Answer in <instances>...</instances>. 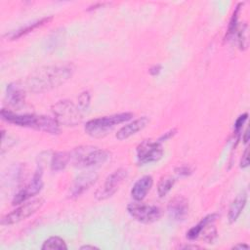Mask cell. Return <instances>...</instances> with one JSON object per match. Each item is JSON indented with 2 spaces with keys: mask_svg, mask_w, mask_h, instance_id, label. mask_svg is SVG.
<instances>
[{
  "mask_svg": "<svg viewBox=\"0 0 250 250\" xmlns=\"http://www.w3.org/2000/svg\"><path fill=\"white\" fill-rule=\"evenodd\" d=\"M247 118H248V113L247 112H245V113H243V114H241L237 117V119L234 122V130H235L236 134H239L240 129L242 128V126L246 122Z\"/></svg>",
  "mask_w": 250,
  "mask_h": 250,
  "instance_id": "cell-27",
  "label": "cell"
},
{
  "mask_svg": "<svg viewBox=\"0 0 250 250\" xmlns=\"http://www.w3.org/2000/svg\"><path fill=\"white\" fill-rule=\"evenodd\" d=\"M188 212V202L184 196L174 197L168 204V214L175 221L184 220Z\"/></svg>",
  "mask_w": 250,
  "mask_h": 250,
  "instance_id": "cell-12",
  "label": "cell"
},
{
  "mask_svg": "<svg viewBox=\"0 0 250 250\" xmlns=\"http://www.w3.org/2000/svg\"><path fill=\"white\" fill-rule=\"evenodd\" d=\"M43 203H44V200L42 198H37L31 201H28L21 205L17 209L13 210L9 214L5 215L1 220V224L8 226V225H14L22 220H25L31 215H33L35 212H37L42 207Z\"/></svg>",
  "mask_w": 250,
  "mask_h": 250,
  "instance_id": "cell-6",
  "label": "cell"
},
{
  "mask_svg": "<svg viewBox=\"0 0 250 250\" xmlns=\"http://www.w3.org/2000/svg\"><path fill=\"white\" fill-rule=\"evenodd\" d=\"M55 119L60 125L76 126L82 121L81 110L70 101H60L52 106Z\"/></svg>",
  "mask_w": 250,
  "mask_h": 250,
  "instance_id": "cell-5",
  "label": "cell"
},
{
  "mask_svg": "<svg viewBox=\"0 0 250 250\" xmlns=\"http://www.w3.org/2000/svg\"><path fill=\"white\" fill-rule=\"evenodd\" d=\"M127 211L136 221L144 224L153 223L161 217L159 207L144 203H130L127 205Z\"/></svg>",
  "mask_w": 250,
  "mask_h": 250,
  "instance_id": "cell-8",
  "label": "cell"
},
{
  "mask_svg": "<svg viewBox=\"0 0 250 250\" xmlns=\"http://www.w3.org/2000/svg\"><path fill=\"white\" fill-rule=\"evenodd\" d=\"M64 38V31L63 29H56L50 34V36L46 40V49L48 51H54L62 44Z\"/></svg>",
  "mask_w": 250,
  "mask_h": 250,
  "instance_id": "cell-20",
  "label": "cell"
},
{
  "mask_svg": "<svg viewBox=\"0 0 250 250\" xmlns=\"http://www.w3.org/2000/svg\"><path fill=\"white\" fill-rule=\"evenodd\" d=\"M127 175V170L124 168H119L112 172L109 176H107L103 186L96 191V198L98 200H104L111 197L125 181Z\"/></svg>",
  "mask_w": 250,
  "mask_h": 250,
  "instance_id": "cell-7",
  "label": "cell"
},
{
  "mask_svg": "<svg viewBox=\"0 0 250 250\" xmlns=\"http://www.w3.org/2000/svg\"><path fill=\"white\" fill-rule=\"evenodd\" d=\"M71 63H58L40 67L25 81V88L33 93H42L57 88L66 82L73 73Z\"/></svg>",
  "mask_w": 250,
  "mask_h": 250,
  "instance_id": "cell-1",
  "label": "cell"
},
{
  "mask_svg": "<svg viewBox=\"0 0 250 250\" xmlns=\"http://www.w3.org/2000/svg\"><path fill=\"white\" fill-rule=\"evenodd\" d=\"M149 122L148 118L146 116H143L141 118L135 119L134 121L122 126L116 133V138L119 141H123L126 140L128 138H130L131 136L137 134L139 131L143 130L147 123Z\"/></svg>",
  "mask_w": 250,
  "mask_h": 250,
  "instance_id": "cell-13",
  "label": "cell"
},
{
  "mask_svg": "<svg viewBox=\"0 0 250 250\" xmlns=\"http://www.w3.org/2000/svg\"><path fill=\"white\" fill-rule=\"evenodd\" d=\"M213 222L207 224L203 229L201 230L202 234V238L206 243H213V241L216 239L217 237V229L214 227V225H211Z\"/></svg>",
  "mask_w": 250,
  "mask_h": 250,
  "instance_id": "cell-24",
  "label": "cell"
},
{
  "mask_svg": "<svg viewBox=\"0 0 250 250\" xmlns=\"http://www.w3.org/2000/svg\"><path fill=\"white\" fill-rule=\"evenodd\" d=\"M41 249L43 250H51V249H60V250H66L67 246L65 244V241L59 237V236H51L48 239H46L41 246Z\"/></svg>",
  "mask_w": 250,
  "mask_h": 250,
  "instance_id": "cell-22",
  "label": "cell"
},
{
  "mask_svg": "<svg viewBox=\"0 0 250 250\" xmlns=\"http://www.w3.org/2000/svg\"><path fill=\"white\" fill-rule=\"evenodd\" d=\"M175 133H176V129H173V130H170V131H168V132H166V133H164L159 139H158V141L157 142H159L160 144L162 143V142H164V141H166V140H168L169 138H171V137H173L174 135H175Z\"/></svg>",
  "mask_w": 250,
  "mask_h": 250,
  "instance_id": "cell-30",
  "label": "cell"
},
{
  "mask_svg": "<svg viewBox=\"0 0 250 250\" xmlns=\"http://www.w3.org/2000/svg\"><path fill=\"white\" fill-rule=\"evenodd\" d=\"M90 100H91V97H90V94H89L88 91H84L79 95V97H78V107L81 111L87 110V108L90 105Z\"/></svg>",
  "mask_w": 250,
  "mask_h": 250,
  "instance_id": "cell-26",
  "label": "cell"
},
{
  "mask_svg": "<svg viewBox=\"0 0 250 250\" xmlns=\"http://www.w3.org/2000/svg\"><path fill=\"white\" fill-rule=\"evenodd\" d=\"M191 169L189 166H187V165H184V166H181V167H178L176 168V173L181 175V176H188L191 173Z\"/></svg>",
  "mask_w": 250,
  "mask_h": 250,
  "instance_id": "cell-29",
  "label": "cell"
},
{
  "mask_svg": "<svg viewBox=\"0 0 250 250\" xmlns=\"http://www.w3.org/2000/svg\"><path fill=\"white\" fill-rule=\"evenodd\" d=\"M238 45L241 50H245L248 47V26L246 23H243L240 29L237 32Z\"/></svg>",
  "mask_w": 250,
  "mask_h": 250,
  "instance_id": "cell-25",
  "label": "cell"
},
{
  "mask_svg": "<svg viewBox=\"0 0 250 250\" xmlns=\"http://www.w3.org/2000/svg\"><path fill=\"white\" fill-rule=\"evenodd\" d=\"M185 249H189V248H192V249H196V248H199V246H196V245H192V246H188V245H187V246H185L184 247Z\"/></svg>",
  "mask_w": 250,
  "mask_h": 250,
  "instance_id": "cell-35",
  "label": "cell"
},
{
  "mask_svg": "<svg viewBox=\"0 0 250 250\" xmlns=\"http://www.w3.org/2000/svg\"><path fill=\"white\" fill-rule=\"evenodd\" d=\"M70 160V154L65 151H58L54 153L51 161V169L53 171H61L65 168Z\"/></svg>",
  "mask_w": 250,
  "mask_h": 250,
  "instance_id": "cell-19",
  "label": "cell"
},
{
  "mask_svg": "<svg viewBox=\"0 0 250 250\" xmlns=\"http://www.w3.org/2000/svg\"><path fill=\"white\" fill-rule=\"evenodd\" d=\"M133 117L131 112H122L89 120L84 127L85 133L93 138L106 136L116 125L130 120Z\"/></svg>",
  "mask_w": 250,
  "mask_h": 250,
  "instance_id": "cell-3",
  "label": "cell"
},
{
  "mask_svg": "<svg viewBox=\"0 0 250 250\" xmlns=\"http://www.w3.org/2000/svg\"><path fill=\"white\" fill-rule=\"evenodd\" d=\"M249 148L246 147L243 154H242V157H241V160H240V167L241 168H246L248 167L249 165Z\"/></svg>",
  "mask_w": 250,
  "mask_h": 250,
  "instance_id": "cell-28",
  "label": "cell"
},
{
  "mask_svg": "<svg viewBox=\"0 0 250 250\" xmlns=\"http://www.w3.org/2000/svg\"><path fill=\"white\" fill-rule=\"evenodd\" d=\"M149 73L151 74V75H153V76H155V75H157V74H159L160 73V71H161V65H159V64H155V65H153V66H151L150 68H149Z\"/></svg>",
  "mask_w": 250,
  "mask_h": 250,
  "instance_id": "cell-31",
  "label": "cell"
},
{
  "mask_svg": "<svg viewBox=\"0 0 250 250\" xmlns=\"http://www.w3.org/2000/svg\"><path fill=\"white\" fill-rule=\"evenodd\" d=\"M246 202H247L246 192H242L234 198V200L231 202L229 206V213H228V219L229 223H234L238 219L243 208L246 205Z\"/></svg>",
  "mask_w": 250,
  "mask_h": 250,
  "instance_id": "cell-16",
  "label": "cell"
},
{
  "mask_svg": "<svg viewBox=\"0 0 250 250\" xmlns=\"http://www.w3.org/2000/svg\"><path fill=\"white\" fill-rule=\"evenodd\" d=\"M176 180L171 176H165L161 178L157 185V193L159 197H164L174 187Z\"/></svg>",
  "mask_w": 250,
  "mask_h": 250,
  "instance_id": "cell-21",
  "label": "cell"
},
{
  "mask_svg": "<svg viewBox=\"0 0 250 250\" xmlns=\"http://www.w3.org/2000/svg\"><path fill=\"white\" fill-rule=\"evenodd\" d=\"M80 249L81 250H83V249H99V247H97V246H94V245H83V246H81L80 247Z\"/></svg>",
  "mask_w": 250,
  "mask_h": 250,
  "instance_id": "cell-34",
  "label": "cell"
},
{
  "mask_svg": "<svg viewBox=\"0 0 250 250\" xmlns=\"http://www.w3.org/2000/svg\"><path fill=\"white\" fill-rule=\"evenodd\" d=\"M109 158V152L92 146L75 147L70 153V159L76 167L85 168L104 163Z\"/></svg>",
  "mask_w": 250,
  "mask_h": 250,
  "instance_id": "cell-4",
  "label": "cell"
},
{
  "mask_svg": "<svg viewBox=\"0 0 250 250\" xmlns=\"http://www.w3.org/2000/svg\"><path fill=\"white\" fill-rule=\"evenodd\" d=\"M217 217H218L217 214H209V215L205 216L204 218H202L201 221H200L197 225H195L194 227H192L191 229H188V231L187 232V237H188V239H190V240H193V239L197 238V237L200 235L201 230L203 229V228H204L207 224H209V223H211V222H214Z\"/></svg>",
  "mask_w": 250,
  "mask_h": 250,
  "instance_id": "cell-17",
  "label": "cell"
},
{
  "mask_svg": "<svg viewBox=\"0 0 250 250\" xmlns=\"http://www.w3.org/2000/svg\"><path fill=\"white\" fill-rule=\"evenodd\" d=\"M1 116L8 123L17 126L32 128L52 135H57L60 133V124L55 118H52L50 116L27 113L19 114L5 108L1 110Z\"/></svg>",
  "mask_w": 250,
  "mask_h": 250,
  "instance_id": "cell-2",
  "label": "cell"
},
{
  "mask_svg": "<svg viewBox=\"0 0 250 250\" xmlns=\"http://www.w3.org/2000/svg\"><path fill=\"white\" fill-rule=\"evenodd\" d=\"M6 95L8 99V103L13 106H19L24 102L25 93L24 87L18 82L10 83L7 85Z\"/></svg>",
  "mask_w": 250,
  "mask_h": 250,
  "instance_id": "cell-15",
  "label": "cell"
},
{
  "mask_svg": "<svg viewBox=\"0 0 250 250\" xmlns=\"http://www.w3.org/2000/svg\"><path fill=\"white\" fill-rule=\"evenodd\" d=\"M233 249H248L249 246L247 244H244V243H239V244H236L232 247Z\"/></svg>",
  "mask_w": 250,
  "mask_h": 250,
  "instance_id": "cell-33",
  "label": "cell"
},
{
  "mask_svg": "<svg viewBox=\"0 0 250 250\" xmlns=\"http://www.w3.org/2000/svg\"><path fill=\"white\" fill-rule=\"evenodd\" d=\"M243 3H238L231 15V18L229 20V26H228V31H227V34H226V39L228 38H230L234 32L236 31L237 29V22H238V17H239V13H240V10H241V7H242Z\"/></svg>",
  "mask_w": 250,
  "mask_h": 250,
  "instance_id": "cell-23",
  "label": "cell"
},
{
  "mask_svg": "<svg viewBox=\"0 0 250 250\" xmlns=\"http://www.w3.org/2000/svg\"><path fill=\"white\" fill-rule=\"evenodd\" d=\"M51 20H52V17H48V18H42V19L37 20V21H33V22H30V23H28L27 25H25L24 27H21V28L18 29L17 31L13 32V34L11 35V39H18V38H20V37H21V36H23V35H25V34H27V33L33 31V30L36 29L37 27L42 26L43 24L47 23V22L50 21Z\"/></svg>",
  "mask_w": 250,
  "mask_h": 250,
  "instance_id": "cell-18",
  "label": "cell"
},
{
  "mask_svg": "<svg viewBox=\"0 0 250 250\" xmlns=\"http://www.w3.org/2000/svg\"><path fill=\"white\" fill-rule=\"evenodd\" d=\"M163 148L159 142L146 140L137 147V159L139 164H147L158 161L163 156Z\"/></svg>",
  "mask_w": 250,
  "mask_h": 250,
  "instance_id": "cell-9",
  "label": "cell"
},
{
  "mask_svg": "<svg viewBox=\"0 0 250 250\" xmlns=\"http://www.w3.org/2000/svg\"><path fill=\"white\" fill-rule=\"evenodd\" d=\"M153 184V179L150 175H145L141 177L133 186L131 189V195L136 201H142L147 192L150 190Z\"/></svg>",
  "mask_w": 250,
  "mask_h": 250,
  "instance_id": "cell-14",
  "label": "cell"
},
{
  "mask_svg": "<svg viewBox=\"0 0 250 250\" xmlns=\"http://www.w3.org/2000/svg\"><path fill=\"white\" fill-rule=\"evenodd\" d=\"M98 179V175L95 172L89 171L78 175L73 181L70 189L69 196L71 198H76L80 196L84 191H86L90 187H92Z\"/></svg>",
  "mask_w": 250,
  "mask_h": 250,
  "instance_id": "cell-11",
  "label": "cell"
},
{
  "mask_svg": "<svg viewBox=\"0 0 250 250\" xmlns=\"http://www.w3.org/2000/svg\"><path fill=\"white\" fill-rule=\"evenodd\" d=\"M243 142L244 144H247L248 141H249V128H246L245 132H244V135H243Z\"/></svg>",
  "mask_w": 250,
  "mask_h": 250,
  "instance_id": "cell-32",
  "label": "cell"
},
{
  "mask_svg": "<svg viewBox=\"0 0 250 250\" xmlns=\"http://www.w3.org/2000/svg\"><path fill=\"white\" fill-rule=\"evenodd\" d=\"M42 175H43V170L41 167L37 168L35 171L32 180L25 186L23 187L15 196L12 201L14 205L16 204H21L27 200L28 198L36 195L43 188V181H42Z\"/></svg>",
  "mask_w": 250,
  "mask_h": 250,
  "instance_id": "cell-10",
  "label": "cell"
}]
</instances>
